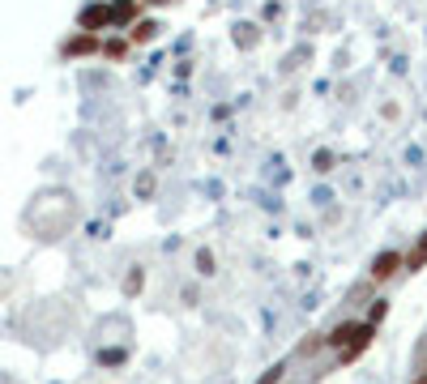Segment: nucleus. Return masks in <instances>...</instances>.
Segmentation results:
<instances>
[{"instance_id": "nucleus-1", "label": "nucleus", "mask_w": 427, "mask_h": 384, "mask_svg": "<svg viewBox=\"0 0 427 384\" xmlns=\"http://www.w3.org/2000/svg\"><path fill=\"white\" fill-rule=\"evenodd\" d=\"M401 265H406V256H401V252H381V256H376V261H372V282H389Z\"/></svg>"}, {"instance_id": "nucleus-2", "label": "nucleus", "mask_w": 427, "mask_h": 384, "mask_svg": "<svg viewBox=\"0 0 427 384\" xmlns=\"http://www.w3.org/2000/svg\"><path fill=\"white\" fill-rule=\"evenodd\" d=\"M111 21H116V9H111V5H86V9H82V30H90V35L103 30V26H111Z\"/></svg>"}, {"instance_id": "nucleus-3", "label": "nucleus", "mask_w": 427, "mask_h": 384, "mask_svg": "<svg viewBox=\"0 0 427 384\" xmlns=\"http://www.w3.org/2000/svg\"><path fill=\"white\" fill-rule=\"evenodd\" d=\"M367 324H359V320H342L334 333H329V338H325V346H338V350H346L350 342H359V333H363Z\"/></svg>"}, {"instance_id": "nucleus-4", "label": "nucleus", "mask_w": 427, "mask_h": 384, "mask_svg": "<svg viewBox=\"0 0 427 384\" xmlns=\"http://www.w3.org/2000/svg\"><path fill=\"white\" fill-rule=\"evenodd\" d=\"M103 43H98V35H90V30H82L78 39H69L64 43V56H90V51H98Z\"/></svg>"}, {"instance_id": "nucleus-5", "label": "nucleus", "mask_w": 427, "mask_h": 384, "mask_svg": "<svg viewBox=\"0 0 427 384\" xmlns=\"http://www.w3.org/2000/svg\"><path fill=\"white\" fill-rule=\"evenodd\" d=\"M154 35H158V21H137L129 39H133V43H149V39H154Z\"/></svg>"}, {"instance_id": "nucleus-6", "label": "nucleus", "mask_w": 427, "mask_h": 384, "mask_svg": "<svg viewBox=\"0 0 427 384\" xmlns=\"http://www.w3.org/2000/svg\"><path fill=\"white\" fill-rule=\"evenodd\" d=\"M423 265H427V244H415V252L406 256V269H410V273H419Z\"/></svg>"}, {"instance_id": "nucleus-7", "label": "nucleus", "mask_w": 427, "mask_h": 384, "mask_svg": "<svg viewBox=\"0 0 427 384\" xmlns=\"http://www.w3.org/2000/svg\"><path fill=\"white\" fill-rule=\"evenodd\" d=\"M197 273H201V277H210V273H214V252H210V248H201V252H197Z\"/></svg>"}, {"instance_id": "nucleus-8", "label": "nucleus", "mask_w": 427, "mask_h": 384, "mask_svg": "<svg viewBox=\"0 0 427 384\" xmlns=\"http://www.w3.org/2000/svg\"><path fill=\"white\" fill-rule=\"evenodd\" d=\"M124 51H129V43H124V39H107V43H103V56H107V60H120Z\"/></svg>"}, {"instance_id": "nucleus-9", "label": "nucleus", "mask_w": 427, "mask_h": 384, "mask_svg": "<svg viewBox=\"0 0 427 384\" xmlns=\"http://www.w3.org/2000/svg\"><path fill=\"white\" fill-rule=\"evenodd\" d=\"M385 316H389V303H385V299H376V303H372V312H367V324H381Z\"/></svg>"}, {"instance_id": "nucleus-10", "label": "nucleus", "mask_w": 427, "mask_h": 384, "mask_svg": "<svg viewBox=\"0 0 427 384\" xmlns=\"http://www.w3.org/2000/svg\"><path fill=\"white\" fill-rule=\"evenodd\" d=\"M133 13H137V0H120L116 5V21H133Z\"/></svg>"}, {"instance_id": "nucleus-11", "label": "nucleus", "mask_w": 427, "mask_h": 384, "mask_svg": "<svg viewBox=\"0 0 427 384\" xmlns=\"http://www.w3.org/2000/svg\"><path fill=\"white\" fill-rule=\"evenodd\" d=\"M282 372H287L282 363H278V367H269V372H265V376H261L257 384H278V380H282Z\"/></svg>"}, {"instance_id": "nucleus-12", "label": "nucleus", "mask_w": 427, "mask_h": 384, "mask_svg": "<svg viewBox=\"0 0 427 384\" xmlns=\"http://www.w3.org/2000/svg\"><path fill=\"white\" fill-rule=\"evenodd\" d=\"M124 291H129V295H137V291H141V269H133V273H129V282H124Z\"/></svg>"}, {"instance_id": "nucleus-13", "label": "nucleus", "mask_w": 427, "mask_h": 384, "mask_svg": "<svg viewBox=\"0 0 427 384\" xmlns=\"http://www.w3.org/2000/svg\"><path fill=\"white\" fill-rule=\"evenodd\" d=\"M145 5H167V0H145Z\"/></svg>"}, {"instance_id": "nucleus-14", "label": "nucleus", "mask_w": 427, "mask_h": 384, "mask_svg": "<svg viewBox=\"0 0 427 384\" xmlns=\"http://www.w3.org/2000/svg\"><path fill=\"white\" fill-rule=\"evenodd\" d=\"M415 384H427V376H423V380H415Z\"/></svg>"}, {"instance_id": "nucleus-15", "label": "nucleus", "mask_w": 427, "mask_h": 384, "mask_svg": "<svg viewBox=\"0 0 427 384\" xmlns=\"http://www.w3.org/2000/svg\"><path fill=\"white\" fill-rule=\"evenodd\" d=\"M423 244H427V235H423Z\"/></svg>"}]
</instances>
